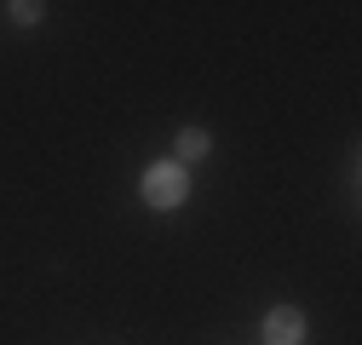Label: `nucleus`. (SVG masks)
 <instances>
[{"label": "nucleus", "mask_w": 362, "mask_h": 345, "mask_svg": "<svg viewBox=\"0 0 362 345\" xmlns=\"http://www.w3.org/2000/svg\"><path fill=\"white\" fill-rule=\"evenodd\" d=\"M173 150H178V161H202L207 156V133L202 127H185V133L173 139Z\"/></svg>", "instance_id": "obj_3"}, {"label": "nucleus", "mask_w": 362, "mask_h": 345, "mask_svg": "<svg viewBox=\"0 0 362 345\" xmlns=\"http://www.w3.org/2000/svg\"><path fill=\"white\" fill-rule=\"evenodd\" d=\"M6 12H12V23H23V29L40 18V6H35V0H18V6H6Z\"/></svg>", "instance_id": "obj_4"}, {"label": "nucleus", "mask_w": 362, "mask_h": 345, "mask_svg": "<svg viewBox=\"0 0 362 345\" xmlns=\"http://www.w3.org/2000/svg\"><path fill=\"white\" fill-rule=\"evenodd\" d=\"M139 196H144V207H156V213H167V207H178L190 196V179H185V167L178 161H161V167H144V185H139Z\"/></svg>", "instance_id": "obj_1"}, {"label": "nucleus", "mask_w": 362, "mask_h": 345, "mask_svg": "<svg viewBox=\"0 0 362 345\" xmlns=\"http://www.w3.org/2000/svg\"><path fill=\"white\" fill-rule=\"evenodd\" d=\"M299 334H305V317L293 305H276L264 317V345H299Z\"/></svg>", "instance_id": "obj_2"}]
</instances>
